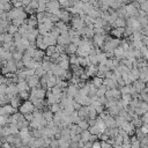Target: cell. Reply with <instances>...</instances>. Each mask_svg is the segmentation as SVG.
<instances>
[{
  "mask_svg": "<svg viewBox=\"0 0 148 148\" xmlns=\"http://www.w3.org/2000/svg\"><path fill=\"white\" fill-rule=\"evenodd\" d=\"M35 109H36V106H35V104L30 101V99H25V101H23V103L21 104V106L18 108V110H20V112L21 113H32L34 111H35Z\"/></svg>",
  "mask_w": 148,
  "mask_h": 148,
  "instance_id": "6da1fadb",
  "label": "cell"
},
{
  "mask_svg": "<svg viewBox=\"0 0 148 148\" xmlns=\"http://www.w3.org/2000/svg\"><path fill=\"white\" fill-rule=\"evenodd\" d=\"M71 25H72L73 29L79 30V29H81L82 27H84L86 23H84V20H83L81 16H79V15H74V16L72 17V20H71Z\"/></svg>",
  "mask_w": 148,
  "mask_h": 148,
  "instance_id": "7a4b0ae2",
  "label": "cell"
},
{
  "mask_svg": "<svg viewBox=\"0 0 148 148\" xmlns=\"http://www.w3.org/2000/svg\"><path fill=\"white\" fill-rule=\"evenodd\" d=\"M105 37H106V34H95V36L92 37L94 45L97 47H102L105 43Z\"/></svg>",
  "mask_w": 148,
  "mask_h": 148,
  "instance_id": "3957f363",
  "label": "cell"
},
{
  "mask_svg": "<svg viewBox=\"0 0 148 148\" xmlns=\"http://www.w3.org/2000/svg\"><path fill=\"white\" fill-rule=\"evenodd\" d=\"M121 128L131 136V135H133V134H135V130H136V127H135V125L132 123V121H130V120H126L124 124H123V126H121Z\"/></svg>",
  "mask_w": 148,
  "mask_h": 148,
  "instance_id": "277c9868",
  "label": "cell"
},
{
  "mask_svg": "<svg viewBox=\"0 0 148 148\" xmlns=\"http://www.w3.org/2000/svg\"><path fill=\"white\" fill-rule=\"evenodd\" d=\"M17 109H15L10 103L6 104V105H2L1 109H0V114H6V116H10V114H14L16 112Z\"/></svg>",
  "mask_w": 148,
  "mask_h": 148,
  "instance_id": "5b68a950",
  "label": "cell"
},
{
  "mask_svg": "<svg viewBox=\"0 0 148 148\" xmlns=\"http://www.w3.org/2000/svg\"><path fill=\"white\" fill-rule=\"evenodd\" d=\"M125 28L126 27H114L110 31V35L113 36V37H116V38H121L125 35Z\"/></svg>",
  "mask_w": 148,
  "mask_h": 148,
  "instance_id": "8992f818",
  "label": "cell"
},
{
  "mask_svg": "<svg viewBox=\"0 0 148 148\" xmlns=\"http://www.w3.org/2000/svg\"><path fill=\"white\" fill-rule=\"evenodd\" d=\"M27 81H28V83H29L30 88L40 87V77H39L37 74H35V75H32V76L28 77V79H27Z\"/></svg>",
  "mask_w": 148,
  "mask_h": 148,
  "instance_id": "52a82bcc",
  "label": "cell"
},
{
  "mask_svg": "<svg viewBox=\"0 0 148 148\" xmlns=\"http://www.w3.org/2000/svg\"><path fill=\"white\" fill-rule=\"evenodd\" d=\"M79 90H80V88H79L76 84H74V83L69 84V86L66 88L67 96H68V97H72V98H74V96H75V95L79 92Z\"/></svg>",
  "mask_w": 148,
  "mask_h": 148,
  "instance_id": "ba28073f",
  "label": "cell"
},
{
  "mask_svg": "<svg viewBox=\"0 0 148 148\" xmlns=\"http://www.w3.org/2000/svg\"><path fill=\"white\" fill-rule=\"evenodd\" d=\"M59 17H60V20L61 21H64V22H66V23H68V22H71V20H72V17H73V15L71 14V12L68 10V9H61V13H60V15H59Z\"/></svg>",
  "mask_w": 148,
  "mask_h": 148,
  "instance_id": "9c48e42d",
  "label": "cell"
},
{
  "mask_svg": "<svg viewBox=\"0 0 148 148\" xmlns=\"http://www.w3.org/2000/svg\"><path fill=\"white\" fill-rule=\"evenodd\" d=\"M126 12H127V16H138L139 9L131 2L126 5Z\"/></svg>",
  "mask_w": 148,
  "mask_h": 148,
  "instance_id": "30bf717a",
  "label": "cell"
},
{
  "mask_svg": "<svg viewBox=\"0 0 148 148\" xmlns=\"http://www.w3.org/2000/svg\"><path fill=\"white\" fill-rule=\"evenodd\" d=\"M45 51L44 50H40V49H36L35 50V53H34V56H32V58L36 60V61H43V59H44V57H45Z\"/></svg>",
  "mask_w": 148,
  "mask_h": 148,
  "instance_id": "8fae6325",
  "label": "cell"
},
{
  "mask_svg": "<svg viewBox=\"0 0 148 148\" xmlns=\"http://www.w3.org/2000/svg\"><path fill=\"white\" fill-rule=\"evenodd\" d=\"M133 87L135 88V90H136L138 92H141V91L146 88V82L139 79V80H136V81L133 82Z\"/></svg>",
  "mask_w": 148,
  "mask_h": 148,
  "instance_id": "7c38bea8",
  "label": "cell"
},
{
  "mask_svg": "<svg viewBox=\"0 0 148 148\" xmlns=\"http://www.w3.org/2000/svg\"><path fill=\"white\" fill-rule=\"evenodd\" d=\"M77 45L76 44H74L73 42H71L69 44H67V45H65V49H66V53H68V54H74V53H76V51H77Z\"/></svg>",
  "mask_w": 148,
  "mask_h": 148,
  "instance_id": "4fadbf2b",
  "label": "cell"
},
{
  "mask_svg": "<svg viewBox=\"0 0 148 148\" xmlns=\"http://www.w3.org/2000/svg\"><path fill=\"white\" fill-rule=\"evenodd\" d=\"M97 71H98V66L95 65V64H91V65H89V66L86 68V72H87V74H88L89 76H95L96 73H97Z\"/></svg>",
  "mask_w": 148,
  "mask_h": 148,
  "instance_id": "5bb4252c",
  "label": "cell"
},
{
  "mask_svg": "<svg viewBox=\"0 0 148 148\" xmlns=\"http://www.w3.org/2000/svg\"><path fill=\"white\" fill-rule=\"evenodd\" d=\"M16 86H17V89H18L20 91H23V90H30V89H31L27 80H22V81H18V82L16 83Z\"/></svg>",
  "mask_w": 148,
  "mask_h": 148,
  "instance_id": "9a60e30c",
  "label": "cell"
},
{
  "mask_svg": "<svg viewBox=\"0 0 148 148\" xmlns=\"http://www.w3.org/2000/svg\"><path fill=\"white\" fill-rule=\"evenodd\" d=\"M104 120H105V124H106L108 127H117V124H116V117L109 114Z\"/></svg>",
  "mask_w": 148,
  "mask_h": 148,
  "instance_id": "2e32d148",
  "label": "cell"
},
{
  "mask_svg": "<svg viewBox=\"0 0 148 148\" xmlns=\"http://www.w3.org/2000/svg\"><path fill=\"white\" fill-rule=\"evenodd\" d=\"M124 52H125L124 47H123L121 45H119V46H117V47L114 49V57H116L117 59L121 60V59L124 58Z\"/></svg>",
  "mask_w": 148,
  "mask_h": 148,
  "instance_id": "e0dca14e",
  "label": "cell"
},
{
  "mask_svg": "<svg viewBox=\"0 0 148 148\" xmlns=\"http://www.w3.org/2000/svg\"><path fill=\"white\" fill-rule=\"evenodd\" d=\"M132 99H133V96L131 94H123L121 95V101H123V104H124L125 108H127L130 105Z\"/></svg>",
  "mask_w": 148,
  "mask_h": 148,
  "instance_id": "ac0fdd59",
  "label": "cell"
},
{
  "mask_svg": "<svg viewBox=\"0 0 148 148\" xmlns=\"http://www.w3.org/2000/svg\"><path fill=\"white\" fill-rule=\"evenodd\" d=\"M23 99L20 97V95H16V96H14L12 99H10V104L15 108V109H18L20 106H21V102H22Z\"/></svg>",
  "mask_w": 148,
  "mask_h": 148,
  "instance_id": "d6986e66",
  "label": "cell"
},
{
  "mask_svg": "<svg viewBox=\"0 0 148 148\" xmlns=\"http://www.w3.org/2000/svg\"><path fill=\"white\" fill-rule=\"evenodd\" d=\"M27 23L31 27H38V20H37V15L32 14L30 15V17L27 18Z\"/></svg>",
  "mask_w": 148,
  "mask_h": 148,
  "instance_id": "ffe728a7",
  "label": "cell"
},
{
  "mask_svg": "<svg viewBox=\"0 0 148 148\" xmlns=\"http://www.w3.org/2000/svg\"><path fill=\"white\" fill-rule=\"evenodd\" d=\"M127 25V21H126V17H123V16H118L113 27H126Z\"/></svg>",
  "mask_w": 148,
  "mask_h": 148,
  "instance_id": "44dd1931",
  "label": "cell"
},
{
  "mask_svg": "<svg viewBox=\"0 0 148 148\" xmlns=\"http://www.w3.org/2000/svg\"><path fill=\"white\" fill-rule=\"evenodd\" d=\"M90 136H91V133L89 132V130H83L81 132V140L83 142H87V141H90Z\"/></svg>",
  "mask_w": 148,
  "mask_h": 148,
  "instance_id": "7402d4cb",
  "label": "cell"
},
{
  "mask_svg": "<svg viewBox=\"0 0 148 148\" xmlns=\"http://www.w3.org/2000/svg\"><path fill=\"white\" fill-rule=\"evenodd\" d=\"M56 27H58L60 30H61V32H64V31H68V27H67V23L66 22H64V21H58L57 23H56Z\"/></svg>",
  "mask_w": 148,
  "mask_h": 148,
  "instance_id": "603a6c76",
  "label": "cell"
},
{
  "mask_svg": "<svg viewBox=\"0 0 148 148\" xmlns=\"http://www.w3.org/2000/svg\"><path fill=\"white\" fill-rule=\"evenodd\" d=\"M103 81H104V79H103V77H99V76H97V75H95V76L92 77V83H94L97 88H99V87L103 86Z\"/></svg>",
  "mask_w": 148,
  "mask_h": 148,
  "instance_id": "cb8c5ba5",
  "label": "cell"
},
{
  "mask_svg": "<svg viewBox=\"0 0 148 148\" xmlns=\"http://www.w3.org/2000/svg\"><path fill=\"white\" fill-rule=\"evenodd\" d=\"M53 114H54V113H53L50 109H49V110H46V109H45V110L43 111V116H44V118H45L47 121L53 120Z\"/></svg>",
  "mask_w": 148,
  "mask_h": 148,
  "instance_id": "d4e9b609",
  "label": "cell"
},
{
  "mask_svg": "<svg viewBox=\"0 0 148 148\" xmlns=\"http://www.w3.org/2000/svg\"><path fill=\"white\" fill-rule=\"evenodd\" d=\"M7 32L12 34V35H15L16 32H18V27L13 24V23H9L8 24V29H7Z\"/></svg>",
  "mask_w": 148,
  "mask_h": 148,
  "instance_id": "484cf974",
  "label": "cell"
},
{
  "mask_svg": "<svg viewBox=\"0 0 148 148\" xmlns=\"http://www.w3.org/2000/svg\"><path fill=\"white\" fill-rule=\"evenodd\" d=\"M13 3H12V1H9V2H3V3H1V10H3V12H9L10 9H13Z\"/></svg>",
  "mask_w": 148,
  "mask_h": 148,
  "instance_id": "4316f807",
  "label": "cell"
},
{
  "mask_svg": "<svg viewBox=\"0 0 148 148\" xmlns=\"http://www.w3.org/2000/svg\"><path fill=\"white\" fill-rule=\"evenodd\" d=\"M23 56H24V53L23 52H21V51H14L13 52V59L15 60V61H18V60H22L23 59Z\"/></svg>",
  "mask_w": 148,
  "mask_h": 148,
  "instance_id": "83f0119b",
  "label": "cell"
},
{
  "mask_svg": "<svg viewBox=\"0 0 148 148\" xmlns=\"http://www.w3.org/2000/svg\"><path fill=\"white\" fill-rule=\"evenodd\" d=\"M59 65L62 69H69L71 68V62H69V58L68 59H65V60H61L59 61Z\"/></svg>",
  "mask_w": 148,
  "mask_h": 148,
  "instance_id": "f1b7e54d",
  "label": "cell"
},
{
  "mask_svg": "<svg viewBox=\"0 0 148 148\" xmlns=\"http://www.w3.org/2000/svg\"><path fill=\"white\" fill-rule=\"evenodd\" d=\"M109 88L105 86V84H103L102 87H99L98 89H97V92H96V95L98 96V97H102V96H105V92H106V90H108Z\"/></svg>",
  "mask_w": 148,
  "mask_h": 148,
  "instance_id": "f546056e",
  "label": "cell"
},
{
  "mask_svg": "<svg viewBox=\"0 0 148 148\" xmlns=\"http://www.w3.org/2000/svg\"><path fill=\"white\" fill-rule=\"evenodd\" d=\"M108 110H109L110 114H111V116H113V117L118 116V114H119V111H120V109L117 106V104H116V105H113V106H111V108H109Z\"/></svg>",
  "mask_w": 148,
  "mask_h": 148,
  "instance_id": "4dcf8cb0",
  "label": "cell"
},
{
  "mask_svg": "<svg viewBox=\"0 0 148 148\" xmlns=\"http://www.w3.org/2000/svg\"><path fill=\"white\" fill-rule=\"evenodd\" d=\"M89 132L91 133V134H96V135H98L99 136V134H101V130L98 128V126L97 125H92V126H89Z\"/></svg>",
  "mask_w": 148,
  "mask_h": 148,
  "instance_id": "1f68e13d",
  "label": "cell"
},
{
  "mask_svg": "<svg viewBox=\"0 0 148 148\" xmlns=\"http://www.w3.org/2000/svg\"><path fill=\"white\" fill-rule=\"evenodd\" d=\"M49 109H50V110H51L53 113H56V112H58V111L62 110L59 103H54V104H51V105H49Z\"/></svg>",
  "mask_w": 148,
  "mask_h": 148,
  "instance_id": "d6a6232c",
  "label": "cell"
},
{
  "mask_svg": "<svg viewBox=\"0 0 148 148\" xmlns=\"http://www.w3.org/2000/svg\"><path fill=\"white\" fill-rule=\"evenodd\" d=\"M77 125H79L82 130H88V128H89V126H90L87 119H81V120L77 123Z\"/></svg>",
  "mask_w": 148,
  "mask_h": 148,
  "instance_id": "836d02e7",
  "label": "cell"
},
{
  "mask_svg": "<svg viewBox=\"0 0 148 148\" xmlns=\"http://www.w3.org/2000/svg\"><path fill=\"white\" fill-rule=\"evenodd\" d=\"M42 67L47 72V71H50L51 69V67H52V61H49V60H43L42 61Z\"/></svg>",
  "mask_w": 148,
  "mask_h": 148,
  "instance_id": "e575fe53",
  "label": "cell"
},
{
  "mask_svg": "<svg viewBox=\"0 0 148 148\" xmlns=\"http://www.w3.org/2000/svg\"><path fill=\"white\" fill-rule=\"evenodd\" d=\"M126 121V119L124 118V117H121V116H116V124H117V127H121L123 126V124Z\"/></svg>",
  "mask_w": 148,
  "mask_h": 148,
  "instance_id": "d590c367",
  "label": "cell"
},
{
  "mask_svg": "<svg viewBox=\"0 0 148 148\" xmlns=\"http://www.w3.org/2000/svg\"><path fill=\"white\" fill-rule=\"evenodd\" d=\"M56 51H57V50H56V45H49L47 49L45 50V53H46V56H50V57H51Z\"/></svg>",
  "mask_w": 148,
  "mask_h": 148,
  "instance_id": "8d00e7d4",
  "label": "cell"
},
{
  "mask_svg": "<svg viewBox=\"0 0 148 148\" xmlns=\"http://www.w3.org/2000/svg\"><path fill=\"white\" fill-rule=\"evenodd\" d=\"M30 90H23V91H20L18 92V95H20V97L23 99V101H25V99H29V97H30V92H29Z\"/></svg>",
  "mask_w": 148,
  "mask_h": 148,
  "instance_id": "74e56055",
  "label": "cell"
},
{
  "mask_svg": "<svg viewBox=\"0 0 148 148\" xmlns=\"http://www.w3.org/2000/svg\"><path fill=\"white\" fill-rule=\"evenodd\" d=\"M37 20H38V24L39 23H44V21H45V12L44 13H37Z\"/></svg>",
  "mask_w": 148,
  "mask_h": 148,
  "instance_id": "f35d334b",
  "label": "cell"
},
{
  "mask_svg": "<svg viewBox=\"0 0 148 148\" xmlns=\"http://www.w3.org/2000/svg\"><path fill=\"white\" fill-rule=\"evenodd\" d=\"M36 74H37L39 77H42V76H44V75L46 74V71L40 66V67H38V68L36 69Z\"/></svg>",
  "mask_w": 148,
  "mask_h": 148,
  "instance_id": "ab89813d",
  "label": "cell"
},
{
  "mask_svg": "<svg viewBox=\"0 0 148 148\" xmlns=\"http://www.w3.org/2000/svg\"><path fill=\"white\" fill-rule=\"evenodd\" d=\"M29 6H30L31 8H34V9L37 12V8H38V6H39V2H38V0H31V2L29 3Z\"/></svg>",
  "mask_w": 148,
  "mask_h": 148,
  "instance_id": "60d3db41",
  "label": "cell"
},
{
  "mask_svg": "<svg viewBox=\"0 0 148 148\" xmlns=\"http://www.w3.org/2000/svg\"><path fill=\"white\" fill-rule=\"evenodd\" d=\"M44 12H46V3H39L37 8V13H44Z\"/></svg>",
  "mask_w": 148,
  "mask_h": 148,
  "instance_id": "b9f144b4",
  "label": "cell"
},
{
  "mask_svg": "<svg viewBox=\"0 0 148 148\" xmlns=\"http://www.w3.org/2000/svg\"><path fill=\"white\" fill-rule=\"evenodd\" d=\"M89 59L91 61V64L97 65L98 64V59H97V54H89Z\"/></svg>",
  "mask_w": 148,
  "mask_h": 148,
  "instance_id": "7bdbcfd3",
  "label": "cell"
},
{
  "mask_svg": "<svg viewBox=\"0 0 148 148\" xmlns=\"http://www.w3.org/2000/svg\"><path fill=\"white\" fill-rule=\"evenodd\" d=\"M106 98H113V89H108L105 92Z\"/></svg>",
  "mask_w": 148,
  "mask_h": 148,
  "instance_id": "ee69618b",
  "label": "cell"
},
{
  "mask_svg": "<svg viewBox=\"0 0 148 148\" xmlns=\"http://www.w3.org/2000/svg\"><path fill=\"white\" fill-rule=\"evenodd\" d=\"M140 9H143V10H145V12H147V14H148V0H147L146 2H143V3H141Z\"/></svg>",
  "mask_w": 148,
  "mask_h": 148,
  "instance_id": "f6af8a7d",
  "label": "cell"
},
{
  "mask_svg": "<svg viewBox=\"0 0 148 148\" xmlns=\"http://www.w3.org/2000/svg\"><path fill=\"white\" fill-rule=\"evenodd\" d=\"M104 106H105V105H103V104H99L98 106H96V111H97V113H98V114H99V113H102V112L105 110V109H104Z\"/></svg>",
  "mask_w": 148,
  "mask_h": 148,
  "instance_id": "bcb514c9",
  "label": "cell"
},
{
  "mask_svg": "<svg viewBox=\"0 0 148 148\" xmlns=\"http://www.w3.org/2000/svg\"><path fill=\"white\" fill-rule=\"evenodd\" d=\"M24 118L27 119V120H29V121H31V120H34V113H24Z\"/></svg>",
  "mask_w": 148,
  "mask_h": 148,
  "instance_id": "7dc6e473",
  "label": "cell"
},
{
  "mask_svg": "<svg viewBox=\"0 0 148 148\" xmlns=\"http://www.w3.org/2000/svg\"><path fill=\"white\" fill-rule=\"evenodd\" d=\"M141 119H142V121H143V124H148V112H146V113H143V114L141 116Z\"/></svg>",
  "mask_w": 148,
  "mask_h": 148,
  "instance_id": "c3c4849f",
  "label": "cell"
},
{
  "mask_svg": "<svg viewBox=\"0 0 148 148\" xmlns=\"http://www.w3.org/2000/svg\"><path fill=\"white\" fill-rule=\"evenodd\" d=\"M105 73H106V72H104V71H99V69H98L97 73H96V75L99 76V77H103V79H104V77H105Z\"/></svg>",
  "mask_w": 148,
  "mask_h": 148,
  "instance_id": "681fc988",
  "label": "cell"
},
{
  "mask_svg": "<svg viewBox=\"0 0 148 148\" xmlns=\"http://www.w3.org/2000/svg\"><path fill=\"white\" fill-rule=\"evenodd\" d=\"M92 147H102V146H101V142L94 141V142H92Z\"/></svg>",
  "mask_w": 148,
  "mask_h": 148,
  "instance_id": "f907efd6",
  "label": "cell"
},
{
  "mask_svg": "<svg viewBox=\"0 0 148 148\" xmlns=\"http://www.w3.org/2000/svg\"><path fill=\"white\" fill-rule=\"evenodd\" d=\"M143 58H145V59H146V60L148 61V52H146V53L143 54Z\"/></svg>",
  "mask_w": 148,
  "mask_h": 148,
  "instance_id": "816d5d0a",
  "label": "cell"
},
{
  "mask_svg": "<svg viewBox=\"0 0 148 148\" xmlns=\"http://www.w3.org/2000/svg\"><path fill=\"white\" fill-rule=\"evenodd\" d=\"M135 1H138V2H139V3L141 5V3H143V2H146L147 0H135Z\"/></svg>",
  "mask_w": 148,
  "mask_h": 148,
  "instance_id": "f5cc1de1",
  "label": "cell"
},
{
  "mask_svg": "<svg viewBox=\"0 0 148 148\" xmlns=\"http://www.w3.org/2000/svg\"><path fill=\"white\" fill-rule=\"evenodd\" d=\"M126 1H127V0H125V2H126Z\"/></svg>",
  "mask_w": 148,
  "mask_h": 148,
  "instance_id": "db71d44e",
  "label": "cell"
}]
</instances>
